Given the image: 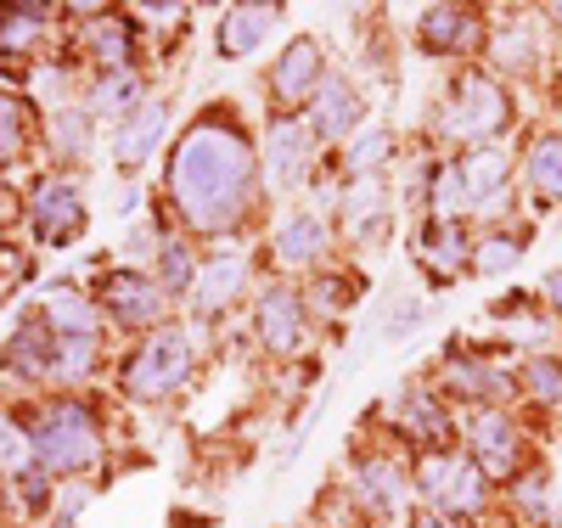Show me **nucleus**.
I'll return each mask as SVG.
<instances>
[{
  "label": "nucleus",
  "instance_id": "nucleus-1",
  "mask_svg": "<svg viewBox=\"0 0 562 528\" xmlns=\"http://www.w3.org/2000/svg\"><path fill=\"white\" fill-rule=\"evenodd\" d=\"M254 180H259V158L254 141L237 119H225L220 108L203 113L192 130L175 141L169 158V203L192 231H237L254 209Z\"/></svg>",
  "mask_w": 562,
  "mask_h": 528
},
{
  "label": "nucleus",
  "instance_id": "nucleus-2",
  "mask_svg": "<svg viewBox=\"0 0 562 528\" xmlns=\"http://www.w3.org/2000/svg\"><path fill=\"white\" fill-rule=\"evenodd\" d=\"M29 445H34L45 472H85L90 461L102 456V427L79 400H57L29 427Z\"/></svg>",
  "mask_w": 562,
  "mask_h": 528
},
{
  "label": "nucleus",
  "instance_id": "nucleus-3",
  "mask_svg": "<svg viewBox=\"0 0 562 528\" xmlns=\"http://www.w3.org/2000/svg\"><path fill=\"white\" fill-rule=\"evenodd\" d=\"M186 371H192V344L180 326H153L124 360V394L130 400H169L180 394Z\"/></svg>",
  "mask_w": 562,
  "mask_h": 528
},
{
  "label": "nucleus",
  "instance_id": "nucleus-4",
  "mask_svg": "<svg viewBox=\"0 0 562 528\" xmlns=\"http://www.w3.org/2000/svg\"><path fill=\"white\" fill-rule=\"evenodd\" d=\"M512 124V102L506 90L490 79V74H473L467 68L450 90V108H445V130L461 135V141H490Z\"/></svg>",
  "mask_w": 562,
  "mask_h": 528
},
{
  "label": "nucleus",
  "instance_id": "nucleus-5",
  "mask_svg": "<svg viewBox=\"0 0 562 528\" xmlns=\"http://www.w3.org/2000/svg\"><path fill=\"white\" fill-rule=\"evenodd\" d=\"M518 422L501 411H479L473 427H467V461H473L484 478H518Z\"/></svg>",
  "mask_w": 562,
  "mask_h": 528
},
{
  "label": "nucleus",
  "instance_id": "nucleus-6",
  "mask_svg": "<svg viewBox=\"0 0 562 528\" xmlns=\"http://www.w3.org/2000/svg\"><path fill=\"white\" fill-rule=\"evenodd\" d=\"M29 225L45 248H68L79 225H85V203H79V191L68 180H45L34 198H29Z\"/></svg>",
  "mask_w": 562,
  "mask_h": 528
},
{
  "label": "nucleus",
  "instance_id": "nucleus-7",
  "mask_svg": "<svg viewBox=\"0 0 562 528\" xmlns=\"http://www.w3.org/2000/svg\"><path fill=\"white\" fill-rule=\"evenodd\" d=\"M254 326H259V338H265L270 355L293 360L304 349V299L288 293V287H265V299L254 310Z\"/></svg>",
  "mask_w": 562,
  "mask_h": 528
},
{
  "label": "nucleus",
  "instance_id": "nucleus-8",
  "mask_svg": "<svg viewBox=\"0 0 562 528\" xmlns=\"http://www.w3.org/2000/svg\"><path fill=\"white\" fill-rule=\"evenodd\" d=\"M102 304H108L113 321H124V326H158V315H164L158 281L135 276V270H108V276H102Z\"/></svg>",
  "mask_w": 562,
  "mask_h": 528
},
{
  "label": "nucleus",
  "instance_id": "nucleus-9",
  "mask_svg": "<svg viewBox=\"0 0 562 528\" xmlns=\"http://www.w3.org/2000/svg\"><path fill=\"white\" fill-rule=\"evenodd\" d=\"M416 259H422V270H428L439 287L456 281L467 265H473L461 220H428V225H422V231H416Z\"/></svg>",
  "mask_w": 562,
  "mask_h": 528
},
{
  "label": "nucleus",
  "instance_id": "nucleus-10",
  "mask_svg": "<svg viewBox=\"0 0 562 528\" xmlns=\"http://www.w3.org/2000/svg\"><path fill=\"white\" fill-rule=\"evenodd\" d=\"M248 293V259L243 254H214L203 270H198V281H192V310L198 315H220V310H231Z\"/></svg>",
  "mask_w": 562,
  "mask_h": 528
},
{
  "label": "nucleus",
  "instance_id": "nucleus-11",
  "mask_svg": "<svg viewBox=\"0 0 562 528\" xmlns=\"http://www.w3.org/2000/svg\"><path fill=\"white\" fill-rule=\"evenodd\" d=\"M321 40H310V34H299L288 52L276 57V74H270V90H276V102H304V96H315L321 90Z\"/></svg>",
  "mask_w": 562,
  "mask_h": 528
},
{
  "label": "nucleus",
  "instance_id": "nucleus-12",
  "mask_svg": "<svg viewBox=\"0 0 562 528\" xmlns=\"http://www.w3.org/2000/svg\"><path fill=\"white\" fill-rule=\"evenodd\" d=\"M164 130H169V108H164V102H140V108L113 130V153H119V164H124V169H140V164L158 153Z\"/></svg>",
  "mask_w": 562,
  "mask_h": 528
},
{
  "label": "nucleus",
  "instance_id": "nucleus-13",
  "mask_svg": "<svg viewBox=\"0 0 562 528\" xmlns=\"http://www.w3.org/2000/svg\"><path fill=\"white\" fill-rule=\"evenodd\" d=\"M310 130L321 141H338V135H355L360 130V96H355L349 79H333V74L321 79L315 108H310Z\"/></svg>",
  "mask_w": 562,
  "mask_h": 528
},
{
  "label": "nucleus",
  "instance_id": "nucleus-14",
  "mask_svg": "<svg viewBox=\"0 0 562 528\" xmlns=\"http://www.w3.org/2000/svg\"><path fill=\"white\" fill-rule=\"evenodd\" d=\"M304 153H310V141H304L299 119H270V130H265V169H270V186L288 191L293 180H304Z\"/></svg>",
  "mask_w": 562,
  "mask_h": 528
},
{
  "label": "nucleus",
  "instance_id": "nucleus-15",
  "mask_svg": "<svg viewBox=\"0 0 562 528\" xmlns=\"http://www.w3.org/2000/svg\"><path fill=\"white\" fill-rule=\"evenodd\" d=\"M416 40L428 52H467V45H479V12L473 7H428L416 23Z\"/></svg>",
  "mask_w": 562,
  "mask_h": 528
},
{
  "label": "nucleus",
  "instance_id": "nucleus-16",
  "mask_svg": "<svg viewBox=\"0 0 562 528\" xmlns=\"http://www.w3.org/2000/svg\"><path fill=\"white\" fill-rule=\"evenodd\" d=\"M281 18V7H231L225 12V23H220V57H248V52H259V40L270 34V23Z\"/></svg>",
  "mask_w": 562,
  "mask_h": 528
},
{
  "label": "nucleus",
  "instance_id": "nucleus-17",
  "mask_svg": "<svg viewBox=\"0 0 562 528\" xmlns=\"http://www.w3.org/2000/svg\"><path fill=\"white\" fill-rule=\"evenodd\" d=\"M326 248H333V236H326V220H315V214H293V220H281V231H276V259L281 265H315Z\"/></svg>",
  "mask_w": 562,
  "mask_h": 528
},
{
  "label": "nucleus",
  "instance_id": "nucleus-18",
  "mask_svg": "<svg viewBox=\"0 0 562 528\" xmlns=\"http://www.w3.org/2000/svg\"><path fill=\"white\" fill-rule=\"evenodd\" d=\"M85 45H90V57H97V68H108V74H130V63H135V34L113 12L85 23Z\"/></svg>",
  "mask_w": 562,
  "mask_h": 528
},
{
  "label": "nucleus",
  "instance_id": "nucleus-19",
  "mask_svg": "<svg viewBox=\"0 0 562 528\" xmlns=\"http://www.w3.org/2000/svg\"><path fill=\"white\" fill-rule=\"evenodd\" d=\"M360 501L378 512V517H394V512H400V501H405V478H400V467H394L389 456L360 461Z\"/></svg>",
  "mask_w": 562,
  "mask_h": 528
},
{
  "label": "nucleus",
  "instance_id": "nucleus-20",
  "mask_svg": "<svg viewBox=\"0 0 562 528\" xmlns=\"http://www.w3.org/2000/svg\"><path fill=\"white\" fill-rule=\"evenodd\" d=\"M45 321H52V338H97V310L74 287H52L45 299Z\"/></svg>",
  "mask_w": 562,
  "mask_h": 528
},
{
  "label": "nucleus",
  "instance_id": "nucleus-21",
  "mask_svg": "<svg viewBox=\"0 0 562 528\" xmlns=\"http://www.w3.org/2000/svg\"><path fill=\"white\" fill-rule=\"evenodd\" d=\"M456 169H461V186H467V203L495 198V191L506 186V175H512V164H506V153H501V147H473Z\"/></svg>",
  "mask_w": 562,
  "mask_h": 528
},
{
  "label": "nucleus",
  "instance_id": "nucleus-22",
  "mask_svg": "<svg viewBox=\"0 0 562 528\" xmlns=\"http://www.w3.org/2000/svg\"><path fill=\"white\" fill-rule=\"evenodd\" d=\"M400 422H405V434L428 439V445H445V434H450V416H445V405H439L428 389H405Z\"/></svg>",
  "mask_w": 562,
  "mask_h": 528
},
{
  "label": "nucleus",
  "instance_id": "nucleus-23",
  "mask_svg": "<svg viewBox=\"0 0 562 528\" xmlns=\"http://www.w3.org/2000/svg\"><path fill=\"white\" fill-rule=\"evenodd\" d=\"M52 349H57V338H45V332L29 321V326H18V338L7 344V371H23L29 382L52 377Z\"/></svg>",
  "mask_w": 562,
  "mask_h": 528
},
{
  "label": "nucleus",
  "instance_id": "nucleus-24",
  "mask_svg": "<svg viewBox=\"0 0 562 528\" xmlns=\"http://www.w3.org/2000/svg\"><path fill=\"white\" fill-rule=\"evenodd\" d=\"M445 377L456 382V394H473V400H495V394H501V371H490V360H484V355L450 349Z\"/></svg>",
  "mask_w": 562,
  "mask_h": 528
},
{
  "label": "nucleus",
  "instance_id": "nucleus-25",
  "mask_svg": "<svg viewBox=\"0 0 562 528\" xmlns=\"http://www.w3.org/2000/svg\"><path fill=\"white\" fill-rule=\"evenodd\" d=\"M456 472H461V456H450V450H428V456H422V467H416L422 501L445 512L450 506V490H456Z\"/></svg>",
  "mask_w": 562,
  "mask_h": 528
},
{
  "label": "nucleus",
  "instance_id": "nucleus-26",
  "mask_svg": "<svg viewBox=\"0 0 562 528\" xmlns=\"http://www.w3.org/2000/svg\"><path fill=\"white\" fill-rule=\"evenodd\" d=\"M490 57H495V68H506V74H524V68H535V29L529 23H501L495 29V45H490Z\"/></svg>",
  "mask_w": 562,
  "mask_h": 528
},
{
  "label": "nucleus",
  "instance_id": "nucleus-27",
  "mask_svg": "<svg viewBox=\"0 0 562 528\" xmlns=\"http://www.w3.org/2000/svg\"><path fill=\"white\" fill-rule=\"evenodd\" d=\"M529 186L540 191V198L562 203V135L535 141V153H529Z\"/></svg>",
  "mask_w": 562,
  "mask_h": 528
},
{
  "label": "nucleus",
  "instance_id": "nucleus-28",
  "mask_svg": "<svg viewBox=\"0 0 562 528\" xmlns=\"http://www.w3.org/2000/svg\"><path fill=\"white\" fill-rule=\"evenodd\" d=\"M23 141H29V102L18 90H0V169L23 158Z\"/></svg>",
  "mask_w": 562,
  "mask_h": 528
},
{
  "label": "nucleus",
  "instance_id": "nucleus-29",
  "mask_svg": "<svg viewBox=\"0 0 562 528\" xmlns=\"http://www.w3.org/2000/svg\"><path fill=\"white\" fill-rule=\"evenodd\" d=\"M90 108L97 113H119V124L140 108V79L135 74H102L97 90H90Z\"/></svg>",
  "mask_w": 562,
  "mask_h": 528
},
{
  "label": "nucleus",
  "instance_id": "nucleus-30",
  "mask_svg": "<svg viewBox=\"0 0 562 528\" xmlns=\"http://www.w3.org/2000/svg\"><path fill=\"white\" fill-rule=\"evenodd\" d=\"M45 29V7H0V52H29Z\"/></svg>",
  "mask_w": 562,
  "mask_h": 528
},
{
  "label": "nucleus",
  "instance_id": "nucleus-31",
  "mask_svg": "<svg viewBox=\"0 0 562 528\" xmlns=\"http://www.w3.org/2000/svg\"><path fill=\"white\" fill-rule=\"evenodd\" d=\"M52 141L63 158H85L90 153V113L85 108H57L52 113Z\"/></svg>",
  "mask_w": 562,
  "mask_h": 528
},
{
  "label": "nucleus",
  "instance_id": "nucleus-32",
  "mask_svg": "<svg viewBox=\"0 0 562 528\" xmlns=\"http://www.w3.org/2000/svg\"><path fill=\"white\" fill-rule=\"evenodd\" d=\"M428 180H434V220H456L461 209H467V186H461V169L456 164H439V169H428Z\"/></svg>",
  "mask_w": 562,
  "mask_h": 528
},
{
  "label": "nucleus",
  "instance_id": "nucleus-33",
  "mask_svg": "<svg viewBox=\"0 0 562 528\" xmlns=\"http://www.w3.org/2000/svg\"><path fill=\"white\" fill-rule=\"evenodd\" d=\"M198 281V265L180 243H164V259H158V293H186Z\"/></svg>",
  "mask_w": 562,
  "mask_h": 528
},
{
  "label": "nucleus",
  "instance_id": "nucleus-34",
  "mask_svg": "<svg viewBox=\"0 0 562 528\" xmlns=\"http://www.w3.org/2000/svg\"><path fill=\"white\" fill-rule=\"evenodd\" d=\"M518 259H524V243H518V236H490V243L473 254V270H479V276H506Z\"/></svg>",
  "mask_w": 562,
  "mask_h": 528
},
{
  "label": "nucleus",
  "instance_id": "nucleus-35",
  "mask_svg": "<svg viewBox=\"0 0 562 528\" xmlns=\"http://www.w3.org/2000/svg\"><path fill=\"white\" fill-rule=\"evenodd\" d=\"M524 377H529V394H535L540 405H562V366H557L551 355H535V360L524 366Z\"/></svg>",
  "mask_w": 562,
  "mask_h": 528
},
{
  "label": "nucleus",
  "instance_id": "nucleus-36",
  "mask_svg": "<svg viewBox=\"0 0 562 528\" xmlns=\"http://www.w3.org/2000/svg\"><path fill=\"white\" fill-rule=\"evenodd\" d=\"M310 304H315L321 315L349 310V304H355V281H349V276H321V281L310 287Z\"/></svg>",
  "mask_w": 562,
  "mask_h": 528
},
{
  "label": "nucleus",
  "instance_id": "nucleus-37",
  "mask_svg": "<svg viewBox=\"0 0 562 528\" xmlns=\"http://www.w3.org/2000/svg\"><path fill=\"white\" fill-rule=\"evenodd\" d=\"M383 158H389V130H366L355 147H349V169H355V180H360V175H378Z\"/></svg>",
  "mask_w": 562,
  "mask_h": 528
},
{
  "label": "nucleus",
  "instance_id": "nucleus-38",
  "mask_svg": "<svg viewBox=\"0 0 562 528\" xmlns=\"http://www.w3.org/2000/svg\"><path fill=\"white\" fill-rule=\"evenodd\" d=\"M422 315H428V304H422V299H400V304H394V315L383 321V338H389V344H400Z\"/></svg>",
  "mask_w": 562,
  "mask_h": 528
},
{
  "label": "nucleus",
  "instance_id": "nucleus-39",
  "mask_svg": "<svg viewBox=\"0 0 562 528\" xmlns=\"http://www.w3.org/2000/svg\"><path fill=\"white\" fill-rule=\"evenodd\" d=\"M540 293L551 299V310H562V270H551V276L540 281Z\"/></svg>",
  "mask_w": 562,
  "mask_h": 528
},
{
  "label": "nucleus",
  "instance_id": "nucleus-40",
  "mask_svg": "<svg viewBox=\"0 0 562 528\" xmlns=\"http://www.w3.org/2000/svg\"><path fill=\"white\" fill-rule=\"evenodd\" d=\"M411 528H445V517H428V512H422V517H416Z\"/></svg>",
  "mask_w": 562,
  "mask_h": 528
},
{
  "label": "nucleus",
  "instance_id": "nucleus-41",
  "mask_svg": "<svg viewBox=\"0 0 562 528\" xmlns=\"http://www.w3.org/2000/svg\"><path fill=\"white\" fill-rule=\"evenodd\" d=\"M551 18H557V23H562V7H557V12H551Z\"/></svg>",
  "mask_w": 562,
  "mask_h": 528
}]
</instances>
